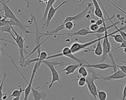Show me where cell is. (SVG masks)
<instances>
[{
    "label": "cell",
    "instance_id": "obj_13",
    "mask_svg": "<svg viewBox=\"0 0 126 100\" xmlns=\"http://www.w3.org/2000/svg\"><path fill=\"white\" fill-rule=\"evenodd\" d=\"M91 1L94 4V8H95L94 11V15L98 18H100V19H102V20H105L104 18L103 13H102V11L101 8H100V4H98L97 0H91Z\"/></svg>",
    "mask_w": 126,
    "mask_h": 100
},
{
    "label": "cell",
    "instance_id": "obj_24",
    "mask_svg": "<svg viewBox=\"0 0 126 100\" xmlns=\"http://www.w3.org/2000/svg\"><path fill=\"white\" fill-rule=\"evenodd\" d=\"M106 1H108L109 3H110V4H112V5L114 6V7H116V8H117V9H118V10H119L120 11H121V12H122L123 13H124L125 15H126V11H124L123 9H122V8H120V7H119L118 6H117L116 4H114L113 1H111V0H106Z\"/></svg>",
    "mask_w": 126,
    "mask_h": 100
},
{
    "label": "cell",
    "instance_id": "obj_23",
    "mask_svg": "<svg viewBox=\"0 0 126 100\" xmlns=\"http://www.w3.org/2000/svg\"><path fill=\"white\" fill-rule=\"evenodd\" d=\"M6 77V74L4 72V77H3V79H2V81L1 82V86H0V98H1L2 96H3V92H2V90H3V86H4V80H5V78Z\"/></svg>",
    "mask_w": 126,
    "mask_h": 100
},
{
    "label": "cell",
    "instance_id": "obj_3",
    "mask_svg": "<svg viewBox=\"0 0 126 100\" xmlns=\"http://www.w3.org/2000/svg\"><path fill=\"white\" fill-rule=\"evenodd\" d=\"M94 35L98 36V38L97 39H95L94 40H91V41H89V42H86V43H73L72 45H71V47H70L72 52L73 54H75V53L79 52V51H81L82 49L87 50V52H91V51H93V49H88L87 47L89 46H90V45H92V44H94L95 43H97L99 40H103V38H104V36H98L95 33H94Z\"/></svg>",
    "mask_w": 126,
    "mask_h": 100
},
{
    "label": "cell",
    "instance_id": "obj_19",
    "mask_svg": "<svg viewBox=\"0 0 126 100\" xmlns=\"http://www.w3.org/2000/svg\"><path fill=\"white\" fill-rule=\"evenodd\" d=\"M111 37L114 38V41L116 43H120L121 44V43H122L124 41V39H123V38L121 35L120 33H118L117 34H114V35L111 36Z\"/></svg>",
    "mask_w": 126,
    "mask_h": 100
},
{
    "label": "cell",
    "instance_id": "obj_2",
    "mask_svg": "<svg viewBox=\"0 0 126 100\" xmlns=\"http://www.w3.org/2000/svg\"><path fill=\"white\" fill-rule=\"evenodd\" d=\"M42 63H45V65H47V67L49 68L50 71H51L52 81H51V83L49 85V89L52 88L54 82H59V84H61L60 76H59V72L55 69V66L59 65H65V63H58L57 61H47V60H43Z\"/></svg>",
    "mask_w": 126,
    "mask_h": 100
},
{
    "label": "cell",
    "instance_id": "obj_31",
    "mask_svg": "<svg viewBox=\"0 0 126 100\" xmlns=\"http://www.w3.org/2000/svg\"><path fill=\"white\" fill-rule=\"evenodd\" d=\"M20 97H13V100H20Z\"/></svg>",
    "mask_w": 126,
    "mask_h": 100
},
{
    "label": "cell",
    "instance_id": "obj_21",
    "mask_svg": "<svg viewBox=\"0 0 126 100\" xmlns=\"http://www.w3.org/2000/svg\"><path fill=\"white\" fill-rule=\"evenodd\" d=\"M78 81V86L79 87H84L85 85H86V78L84 77V76H80L78 77L77 79Z\"/></svg>",
    "mask_w": 126,
    "mask_h": 100
},
{
    "label": "cell",
    "instance_id": "obj_22",
    "mask_svg": "<svg viewBox=\"0 0 126 100\" xmlns=\"http://www.w3.org/2000/svg\"><path fill=\"white\" fill-rule=\"evenodd\" d=\"M100 27V26H98V24H96V23H93V24H91L90 25V31H93L95 33V32L97 31L98 30V29Z\"/></svg>",
    "mask_w": 126,
    "mask_h": 100
},
{
    "label": "cell",
    "instance_id": "obj_33",
    "mask_svg": "<svg viewBox=\"0 0 126 100\" xmlns=\"http://www.w3.org/2000/svg\"><path fill=\"white\" fill-rule=\"evenodd\" d=\"M123 51H124V52H125V53H126V48L123 49Z\"/></svg>",
    "mask_w": 126,
    "mask_h": 100
},
{
    "label": "cell",
    "instance_id": "obj_14",
    "mask_svg": "<svg viewBox=\"0 0 126 100\" xmlns=\"http://www.w3.org/2000/svg\"><path fill=\"white\" fill-rule=\"evenodd\" d=\"M102 40H100L96 43V47L94 50H93L95 55L97 56H101L103 54V49H102Z\"/></svg>",
    "mask_w": 126,
    "mask_h": 100
},
{
    "label": "cell",
    "instance_id": "obj_6",
    "mask_svg": "<svg viewBox=\"0 0 126 100\" xmlns=\"http://www.w3.org/2000/svg\"><path fill=\"white\" fill-rule=\"evenodd\" d=\"M0 3H1V5L2 6V8L1 9V11H2L4 12V15H2V17H4L6 19L15 20L17 22H21L20 21L17 19V17L16 16L14 13L11 11V9L7 6L6 2L4 0H1Z\"/></svg>",
    "mask_w": 126,
    "mask_h": 100
},
{
    "label": "cell",
    "instance_id": "obj_27",
    "mask_svg": "<svg viewBox=\"0 0 126 100\" xmlns=\"http://www.w3.org/2000/svg\"><path fill=\"white\" fill-rule=\"evenodd\" d=\"M121 71L126 74V65H116Z\"/></svg>",
    "mask_w": 126,
    "mask_h": 100
},
{
    "label": "cell",
    "instance_id": "obj_20",
    "mask_svg": "<svg viewBox=\"0 0 126 100\" xmlns=\"http://www.w3.org/2000/svg\"><path fill=\"white\" fill-rule=\"evenodd\" d=\"M107 94L104 90H98V100H107Z\"/></svg>",
    "mask_w": 126,
    "mask_h": 100
},
{
    "label": "cell",
    "instance_id": "obj_18",
    "mask_svg": "<svg viewBox=\"0 0 126 100\" xmlns=\"http://www.w3.org/2000/svg\"><path fill=\"white\" fill-rule=\"evenodd\" d=\"M78 74L79 75H81V76H84L86 78L87 76H89V72H88V70H86V67H84L83 65L80 66L79 69H78Z\"/></svg>",
    "mask_w": 126,
    "mask_h": 100
},
{
    "label": "cell",
    "instance_id": "obj_30",
    "mask_svg": "<svg viewBox=\"0 0 126 100\" xmlns=\"http://www.w3.org/2000/svg\"><path fill=\"white\" fill-rule=\"evenodd\" d=\"M49 0H39V2H44V3H47Z\"/></svg>",
    "mask_w": 126,
    "mask_h": 100
},
{
    "label": "cell",
    "instance_id": "obj_10",
    "mask_svg": "<svg viewBox=\"0 0 126 100\" xmlns=\"http://www.w3.org/2000/svg\"><path fill=\"white\" fill-rule=\"evenodd\" d=\"M83 65L86 68H95V69H99V70H107V69H110V68H114L113 65L108 64L105 63H100L97 64H89V63L86 62V64H83Z\"/></svg>",
    "mask_w": 126,
    "mask_h": 100
},
{
    "label": "cell",
    "instance_id": "obj_34",
    "mask_svg": "<svg viewBox=\"0 0 126 100\" xmlns=\"http://www.w3.org/2000/svg\"><path fill=\"white\" fill-rule=\"evenodd\" d=\"M2 100V99H1V100Z\"/></svg>",
    "mask_w": 126,
    "mask_h": 100
},
{
    "label": "cell",
    "instance_id": "obj_28",
    "mask_svg": "<svg viewBox=\"0 0 126 100\" xmlns=\"http://www.w3.org/2000/svg\"><path fill=\"white\" fill-rule=\"evenodd\" d=\"M126 98V84L125 87L123 88V97L121 100H125Z\"/></svg>",
    "mask_w": 126,
    "mask_h": 100
},
{
    "label": "cell",
    "instance_id": "obj_8",
    "mask_svg": "<svg viewBox=\"0 0 126 100\" xmlns=\"http://www.w3.org/2000/svg\"><path fill=\"white\" fill-rule=\"evenodd\" d=\"M126 77V74L121 71V70H117L116 72H114L111 75L107 77H98L96 78V80L100 81H113V80H118V79H122Z\"/></svg>",
    "mask_w": 126,
    "mask_h": 100
},
{
    "label": "cell",
    "instance_id": "obj_1",
    "mask_svg": "<svg viewBox=\"0 0 126 100\" xmlns=\"http://www.w3.org/2000/svg\"><path fill=\"white\" fill-rule=\"evenodd\" d=\"M12 31L14 33L15 36H16L15 37H13V40H15L16 44L17 47L19 48V50H20V60H19V63L20 64L22 68V66H23L24 63H25V55H24V53L27 54V52L25 51V48H24V47H25V41L27 39V37H25V38H23L22 35V34L18 35V33L16 31V30L14 29L13 27L12 29Z\"/></svg>",
    "mask_w": 126,
    "mask_h": 100
},
{
    "label": "cell",
    "instance_id": "obj_15",
    "mask_svg": "<svg viewBox=\"0 0 126 100\" xmlns=\"http://www.w3.org/2000/svg\"><path fill=\"white\" fill-rule=\"evenodd\" d=\"M57 0H49L48 2L47 3V6H46V8H45V12H44V14H43V21L45 20L46 21V19H47V13H48V11L50 9V8L53 6L54 4L56 2Z\"/></svg>",
    "mask_w": 126,
    "mask_h": 100
},
{
    "label": "cell",
    "instance_id": "obj_32",
    "mask_svg": "<svg viewBox=\"0 0 126 100\" xmlns=\"http://www.w3.org/2000/svg\"><path fill=\"white\" fill-rule=\"evenodd\" d=\"M120 61H121V62H122V63H126V61H124V60H120Z\"/></svg>",
    "mask_w": 126,
    "mask_h": 100
},
{
    "label": "cell",
    "instance_id": "obj_17",
    "mask_svg": "<svg viewBox=\"0 0 126 100\" xmlns=\"http://www.w3.org/2000/svg\"><path fill=\"white\" fill-rule=\"evenodd\" d=\"M20 86V89H15L13 91L12 94L11 95H8V97H20L22 93L25 91V89H22L21 88V86Z\"/></svg>",
    "mask_w": 126,
    "mask_h": 100
},
{
    "label": "cell",
    "instance_id": "obj_12",
    "mask_svg": "<svg viewBox=\"0 0 126 100\" xmlns=\"http://www.w3.org/2000/svg\"><path fill=\"white\" fill-rule=\"evenodd\" d=\"M41 86H38L37 88H33L32 89V93L33 97L34 100H44L46 99L47 97V93L44 91L42 92H39L38 91L37 89L40 88Z\"/></svg>",
    "mask_w": 126,
    "mask_h": 100
},
{
    "label": "cell",
    "instance_id": "obj_7",
    "mask_svg": "<svg viewBox=\"0 0 126 100\" xmlns=\"http://www.w3.org/2000/svg\"><path fill=\"white\" fill-rule=\"evenodd\" d=\"M67 4V1H63L62 3L59 4L57 8H54V6H52L50 9L48 11V13H47V19H46V21H45V23L43 25V27H49V24L50 23V22L52 21V20L53 19V17H54V15H56V13L58 11V10L60 8H61V6H63L64 4Z\"/></svg>",
    "mask_w": 126,
    "mask_h": 100
},
{
    "label": "cell",
    "instance_id": "obj_9",
    "mask_svg": "<svg viewBox=\"0 0 126 100\" xmlns=\"http://www.w3.org/2000/svg\"><path fill=\"white\" fill-rule=\"evenodd\" d=\"M92 33H95L91 31L88 30L87 29H81L80 30L77 31L76 32L72 33H56L55 35L53 36H86L89 34H92Z\"/></svg>",
    "mask_w": 126,
    "mask_h": 100
},
{
    "label": "cell",
    "instance_id": "obj_5",
    "mask_svg": "<svg viewBox=\"0 0 126 100\" xmlns=\"http://www.w3.org/2000/svg\"><path fill=\"white\" fill-rule=\"evenodd\" d=\"M61 56H65V57L70 58L73 59L75 61L77 62L78 63H85L84 61H83V60H81L80 58H77V56H74V54L71 51V49H70V47H63V49H62V52L61 53H59V54H54V55L49 56L47 57V60L51 59V58H57V57H61Z\"/></svg>",
    "mask_w": 126,
    "mask_h": 100
},
{
    "label": "cell",
    "instance_id": "obj_4",
    "mask_svg": "<svg viewBox=\"0 0 126 100\" xmlns=\"http://www.w3.org/2000/svg\"><path fill=\"white\" fill-rule=\"evenodd\" d=\"M91 76H88L86 77V85L91 95H92V96L95 100H98V88L96 85L95 84V80H96V78L98 76L93 70H91Z\"/></svg>",
    "mask_w": 126,
    "mask_h": 100
},
{
    "label": "cell",
    "instance_id": "obj_26",
    "mask_svg": "<svg viewBox=\"0 0 126 100\" xmlns=\"http://www.w3.org/2000/svg\"><path fill=\"white\" fill-rule=\"evenodd\" d=\"M12 1V0H7V1H6V4H8L9 1ZM24 1H25L26 4H27V7L26 8H28L29 6H30V5H31V3L29 2V0H23Z\"/></svg>",
    "mask_w": 126,
    "mask_h": 100
},
{
    "label": "cell",
    "instance_id": "obj_25",
    "mask_svg": "<svg viewBox=\"0 0 126 100\" xmlns=\"http://www.w3.org/2000/svg\"><path fill=\"white\" fill-rule=\"evenodd\" d=\"M120 48H126V40H124L123 42L122 43H121V45L119 46V47H116V48H115L114 49H113L112 50V52H115V51H116L117 49H118Z\"/></svg>",
    "mask_w": 126,
    "mask_h": 100
},
{
    "label": "cell",
    "instance_id": "obj_16",
    "mask_svg": "<svg viewBox=\"0 0 126 100\" xmlns=\"http://www.w3.org/2000/svg\"><path fill=\"white\" fill-rule=\"evenodd\" d=\"M13 26H11V25H6V26H4V27H0V32L1 33H8L11 36H12V38L15 37L14 35L13 34L11 31H12Z\"/></svg>",
    "mask_w": 126,
    "mask_h": 100
},
{
    "label": "cell",
    "instance_id": "obj_29",
    "mask_svg": "<svg viewBox=\"0 0 126 100\" xmlns=\"http://www.w3.org/2000/svg\"><path fill=\"white\" fill-rule=\"evenodd\" d=\"M119 33H121V35L122 36V37L123 38L124 40H126V33L124 31H121Z\"/></svg>",
    "mask_w": 126,
    "mask_h": 100
},
{
    "label": "cell",
    "instance_id": "obj_11",
    "mask_svg": "<svg viewBox=\"0 0 126 100\" xmlns=\"http://www.w3.org/2000/svg\"><path fill=\"white\" fill-rule=\"evenodd\" d=\"M84 63H78V64L73 65V64H67L65 68L63 70H61L59 72H65L66 75H70L73 74L74 72L76 71L77 68H79L80 66H81Z\"/></svg>",
    "mask_w": 126,
    "mask_h": 100
}]
</instances>
